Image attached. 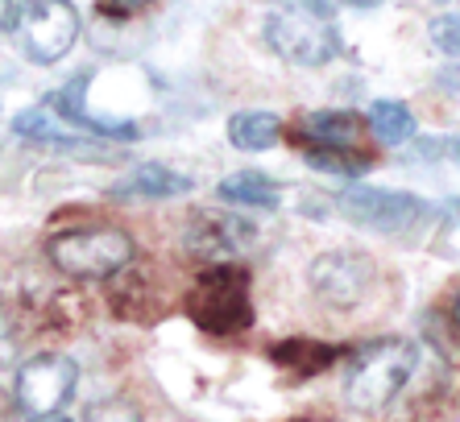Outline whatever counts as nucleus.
Listing matches in <instances>:
<instances>
[{
	"label": "nucleus",
	"mask_w": 460,
	"mask_h": 422,
	"mask_svg": "<svg viewBox=\"0 0 460 422\" xmlns=\"http://www.w3.org/2000/svg\"><path fill=\"white\" fill-rule=\"evenodd\" d=\"M187 190H191V179L179 174V170L158 166V162H141L125 179L112 182L117 199H174V195H187Z\"/></svg>",
	"instance_id": "nucleus-11"
},
{
	"label": "nucleus",
	"mask_w": 460,
	"mask_h": 422,
	"mask_svg": "<svg viewBox=\"0 0 460 422\" xmlns=\"http://www.w3.org/2000/svg\"><path fill=\"white\" fill-rule=\"evenodd\" d=\"M17 401H13V393L9 390H0V422H17Z\"/></svg>",
	"instance_id": "nucleus-21"
},
{
	"label": "nucleus",
	"mask_w": 460,
	"mask_h": 422,
	"mask_svg": "<svg viewBox=\"0 0 460 422\" xmlns=\"http://www.w3.org/2000/svg\"><path fill=\"white\" fill-rule=\"evenodd\" d=\"M13 0H0V38H4V30H13Z\"/></svg>",
	"instance_id": "nucleus-22"
},
{
	"label": "nucleus",
	"mask_w": 460,
	"mask_h": 422,
	"mask_svg": "<svg viewBox=\"0 0 460 422\" xmlns=\"http://www.w3.org/2000/svg\"><path fill=\"white\" fill-rule=\"evenodd\" d=\"M79 369L71 356H54V352H42V356H30L17 369V381H13V401L25 418H54L63 410L71 393H75Z\"/></svg>",
	"instance_id": "nucleus-7"
},
{
	"label": "nucleus",
	"mask_w": 460,
	"mask_h": 422,
	"mask_svg": "<svg viewBox=\"0 0 460 422\" xmlns=\"http://www.w3.org/2000/svg\"><path fill=\"white\" fill-rule=\"evenodd\" d=\"M87 422H141V410L125 398H112V401H96L87 410Z\"/></svg>",
	"instance_id": "nucleus-19"
},
{
	"label": "nucleus",
	"mask_w": 460,
	"mask_h": 422,
	"mask_svg": "<svg viewBox=\"0 0 460 422\" xmlns=\"http://www.w3.org/2000/svg\"><path fill=\"white\" fill-rule=\"evenodd\" d=\"M187 315L208 336H236L253 328V295H249L245 269H233V265L204 269L187 295Z\"/></svg>",
	"instance_id": "nucleus-2"
},
{
	"label": "nucleus",
	"mask_w": 460,
	"mask_h": 422,
	"mask_svg": "<svg viewBox=\"0 0 460 422\" xmlns=\"http://www.w3.org/2000/svg\"><path fill=\"white\" fill-rule=\"evenodd\" d=\"M456 162H460V141H456Z\"/></svg>",
	"instance_id": "nucleus-26"
},
{
	"label": "nucleus",
	"mask_w": 460,
	"mask_h": 422,
	"mask_svg": "<svg viewBox=\"0 0 460 422\" xmlns=\"http://www.w3.org/2000/svg\"><path fill=\"white\" fill-rule=\"evenodd\" d=\"M361 120L353 112H311L299 125V141L307 149H357Z\"/></svg>",
	"instance_id": "nucleus-12"
},
{
	"label": "nucleus",
	"mask_w": 460,
	"mask_h": 422,
	"mask_svg": "<svg viewBox=\"0 0 460 422\" xmlns=\"http://www.w3.org/2000/svg\"><path fill=\"white\" fill-rule=\"evenodd\" d=\"M336 360V348L328 344H315V339H287L274 348V365L282 369H295L299 377H311V373H323Z\"/></svg>",
	"instance_id": "nucleus-16"
},
{
	"label": "nucleus",
	"mask_w": 460,
	"mask_h": 422,
	"mask_svg": "<svg viewBox=\"0 0 460 422\" xmlns=\"http://www.w3.org/2000/svg\"><path fill=\"white\" fill-rule=\"evenodd\" d=\"M307 282L315 290L323 306L332 311H353L369 298L374 290V261L353 249H332V253H320L307 269Z\"/></svg>",
	"instance_id": "nucleus-8"
},
{
	"label": "nucleus",
	"mask_w": 460,
	"mask_h": 422,
	"mask_svg": "<svg viewBox=\"0 0 460 422\" xmlns=\"http://www.w3.org/2000/svg\"><path fill=\"white\" fill-rule=\"evenodd\" d=\"M146 4H154V0H104L108 13H137V9H146Z\"/></svg>",
	"instance_id": "nucleus-20"
},
{
	"label": "nucleus",
	"mask_w": 460,
	"mask_h": 422,
	"mask_svg": "<svg viewBox=\"0 0 460 422\" xmlns=\"http://www.w3.org/2000/svg\"><path fill=\"white\" fill-rule=\"evenodd\" d=\"M452 207H456V215H460V199H456V203H452Z\"/></svg>",
	"instance_id": "nucleus-24"
},
{
	"label": "nucleus",
	"mask_w": 460,
	"mask_h": 422,
	"mask_svg": "<svg viewBox=\"0 0 460 422\" xmlns=\"http://www.w3.org/2000/svg\"><path fill=\"white\" fill-rule=\"evenodd\" d=\"M46 253H50L54 269H63L66 277L100 282V277H112L125 265H133L137 249H133V236L120 228H71V233L50 236Z\"/></svg>",
	"instance_id": "nucleus-3"
},
{
	"label": "nucleus",
	"mask_w": 460,
	"mask_h": 422,
	"mask_svg": "<svg viewBox=\"0 0 460 422\" xmlns=\"http://www.w3.org/2000/svg\"><path fill=\"white\" fill-rule=\"evenodd\" d=\"M266 42L270 50L295 66H323L341 50L336 25L323 4H287L266 17Z\"/></svg>",
	"instance_id": "nucleus-4"
},
{
	"label": "nucleus",
	"mask_w": 460,
	"mask_h": 422,
	"mask_svg": "<svg viewBox=\"0 0 460 422\" xmlns=\"http://www.w3.org/2000/svg\"><path fill=\"white\" fill-rule=\"evenodd\" d=\"M253 241H257L253 224L233 215V211H216V207L195 211L191 224H187V236H182L187 253L208 265H228L233 257L245 253Z\"/></svg>",
	"instance_id": "nucleus-9"
},
{
	"label": "nucleus",
	"mask_w": 460,
	"mask_h": 422,
	"mask_svg": "<svg viewBox=\"0 0 460 422\" xmlns=\"http://www.w3.org/2000/svg\"><path fill=\"white\" fill-rule=\"evenodd\" d=\"M419 369V348L411 339H374L353 356L344 373V401L357 414H382L394 406V398L411 385Z\"/></svg>",
	"instance_id": "nucleus-1"
},
{
	"label": "nucleus",
	"mask_w": 460,
	"mask_h": 422,
	"mask_svg": "<svg viewBox=\"0 0 460 422\" xmlns=\"http://www.w3.org/2000/svg\"><path fill=\"white\" fill-rule=\"evenodd\" d=\"M369 133L382 145H407L415 137V112L398 100H377V104H369Z\"/></svg>",
	"instance_id": "nucleus-15"
},
{
	"label": "nucleus",
	"mask_w": 460,
	"mask_h": 422,
	"mask_svg": "<svg viewBox=\"0 0 460 422\" xmlns=\"http://www.w3.org/2000/svg\"><path fill=\"white\" fill-rule=\"evenodd\" d=\"M220 199L228 203H241V207H279L282 203V190L279 182L261 174V170H236L228 179H220Z\"/></svg>",
	"instance_id": "nucleus-13"
},
{
	"label": "nucleus",
	"mask_w": 460,
	"mask_h": 422,
	"mask_svg": "<svg viewBox=\"0 0 460 422\" xmlns=\"http://www.w3.org/2000/svg\"><path fill=\"white\" fill-rule=\"evenodd\" d=\"M428 38L439 54L460 58V13H444V17H436V22L428 25Z\"/></svg>",
	"instance_id": "nucleus-18"
},
{
	"label": "nucleus",
	"mask_w": 460,
	"mask_h": 422,
	"mask_svg": "<svg viewBox=\"0 0 460 422\" xmlns=\"http://www.w3.org/2000/svg\"><path fill=\"white\" fill-rule=\"evenodd\" d=\"M87 84H92V75H75L66 87L46 100V112H58L63 125H79L87 133H96V137H108V141H137L141 128L133 120H108V117H96L92 108H87Z\"/></svg>",
	"instance_id": "nucleus-10"
},
{
	"label": "nucleus",
	"mask_w": 460,
	"mask_h": 422,
	"mask_svg": "<svg viewBox=\"0 0 460 422\" xmlns=\"http://www.w3.org/2000/svg\"><path fill=\"white\" fill-rule=\"evenodd\" d=\"M349 4H357V9H369V4H382V0H349Z\"/></svg>",
	"instance_id": "nucleus-23"
},
{
	"label": "nucleus",
	"mask_w": 460,
	"mask_h": 422,
	"mask_svg": "<svg viewBox=\"0 0 460 422\" xmlns=\"http://www.w3.org/2000/svg\"><path fill=\"white\" fill-rule=\"evenodd\" d=\"M13 33L30 63L50 66L66 58V50L79 38V13L71 0H25L13 13Z\"/></svg>",
	"instance_id": "nucleus-5"
},
{
	"label": "nucleus",
	"mask_w": 460,
	"mask_h": 422,
	"mask_svg": "<svg viewBox=\"0 0 460 422\" xmlns=\"http://www.w3.org/2000/svg\"><path fill=\"white\" fill-rule=\"evenodd\" d=\"M228 141H233L236 149H249V154L270 149L282 141V120L274 117V112H236V117L228 120Z\"/></svg>",
	"instance_id": "nucleus-14"
},
{
	"label": "nucleus",
	"mask_w": 460,
	"mask_h": 422,
	"mask_svg": "<svg viewBox=\"0 0 460 422\" xmlns=\"http://www.w3.org/2000/svg\"><path fill=\"white\" fill-rule=\"evenodd\" d=\"M303 158H307V166L328 170V174H344V179H357L361 170H369V158L361 149H307Z\"/></svg>",
	"instance_id": "nucleus-17"
},
{
	"label": "nucleus",
	"mask_w": 460,
	"mask_h": 422,
	"mask_svg": "<svg viewBox=\"0 0 460 422\" xmlns=\"http://www.w3.org/2000/svg\"><path fill=\"white\" fill-rule=\"evenodd\" d=\"M336 207L353 224L382 236H411L415 228L431 220V203L411 195V190H385V187H349L341 190Z\"/></svg>",
	"instance_id": "nucleus-6"
},
{
	"label": "nucleus",
	"mask_w": 460,
	"mask_h": 422,
	"mask_svg": "<svg viewBox=\"0 0 460 422\" xmlns=\"http://www.w3.org/2000/svg\"><path fill=\"white\" fill-rule=\"evenodd\" d=\"M50 422H71V418H50Z\"/></svg>",
	"instance_id": "nucleus-25"
}]
</instances>
